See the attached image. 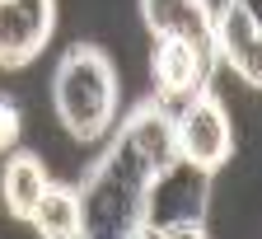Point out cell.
Masks as SVG:
<instances>
[{
	"instance_id": "obj_11",
	"label": "cell",
	"mask_w": 262,
	"mask_h": 239,
	"mask_svg": "<svg viewBox=\"0 0 262 239\" xmlns=\"http://www.w3.org/2000/svg\"><path fill=\"white\" fill-rule=\"evenodd\" d=\"M28 225L42 239H84V216H80V192L71 183H47Z\"/></svg>"
},
{
	"instance_id": "obj_13",
	"label": "cell",
	"mask_w": 262,
	"mask_h": 239,
	"mask_svg": "<svg viewBox=\"0 0 262 239\" xmlns=\"http://www.w3.org/2000/svg\"><path fill=\"white\" fill-rule=\"evenodd\" d=\"M244 5H253V10H257V0H244Z\"/></svg>"
},
{
	"instance_id": "obj_8",
	"label": "cell",
	"mask_w": 262,
	"mask_h": 239,
	"mask_svg": "<svg viewBox=\"0 0 262 239\" xmlns=\"http://www.w3.org/2000/svg\"><path fill=\"white\" fill-rule=\"evenodd\" d=\"M113 127L131 141V150L150 164V174H159V169H169L178 160V146H173V108L159 104V98H141V104L131 108L122 122H113Z\"/></svg>"
},
{
	"instance_id": "obj_6",
	"label": "cell",
	"mask_w": 262,
	"mask_h": 239,
	"mask_svg": "<svg viewBox=\"0 0 262 239\" xmlns=\"http://www.w3.org/2000/svg\"><path fill=\"white\" fill-rule=\"evenodd\" d=\"M211 43H215V56L248 89L262 85V24H257V10L253 5H244V0H225L220 10H211Z\"/></svg>"
},
{
	"instance_id": "obj_2",
	"label": "cell",
	"mask_w": 262,
	"mask_h": 239,
	"mask_svg": "<svg viewBox=\"0 0 262 239\" xmlns=\"http://www.w3.org/2000/svg\"><path fill=\"white\" fill-rule=\"evenodd\" d=\"M150 164L131 150V141L122 131L108 136L103 155H98L75 192H80V216H84V234L98 239H136L141 225V202H145V183H150Z\"/></svg>"
},
{
	"instance_id": "obj_3",
	"label": "cell",
	"mask_w": 262,
	"mask_h": 239,
	"mask_svg": "<svg viewBox=\"0 0 262 239\" xmlns=\"http://www.w3.org/2000/svg\"><path fill=\"white\" fill-rule=\"evenodd\" d=\"M206 207H211V174L187 160H173L145 183L136 239H206L211 230Z\"/></svg>"
},
{
	"instance_id": "obj_10",
	"label": "cell",
	"mask_w": 262,
	"mask_h": 239,
	"mask_svg": "<svg viewBox=\"0 0 262 239\" xmlns=\"http://www.w3.org/2000/svg\"><path fill=\"white\" fill-rule=\"evenodd\" d=\"M47 183H52V174H47L42 155H33L24 146L5 150V164H0V202H5V211L14 221L33 216V207H38V197H42Z\"/></svg>"
},
{
	"instance_id": "obj_1",
	"label": "cell",
	"mask_w": 262,
	"mask_h": 239,
	"mask_svg": "<svg viewBox=\"0 0 262 239\" xmlns=\"http://www.w3.org/2000/svg\"><path fill=\"white\" fill-rule=\"evenodd\" d=\"M52 108L71 141H103L122 108V75L113 56L94 43H71L52 75Z\"/></svg>"
},
{
	"instance_id": "obj_12",
	"label": "cell",
	"mask_w": 262,
	"mask_h": 239,
	"mask_svg": "<svg viewBox=\"0 0 262 239\" xmlns=\"http://www.w3.org/2000/svg\"><path fill=\"white\" fill-rule=\"evenodd\" d=\"M19 131H24V108L14 104V94H0V155L19 146Z\"/></svg>"
},
{
	"instance_id": "obj_4",
	"label": "cell",
	"mask_w": 262,
	"mask_h": 239,
	"mask_svg": "<svg viewBox=\"0 0 262 239\" xmlns=\"http://www.w3.org/2000/svg\"><path fill=\"white\" fill-rule=\"evenodd\" d=\"M173 146L178 160L206 169V174H220L234 160V127H229V113L211 85L173 108Z\"/></svg>"
},
{
	"instance_id": "obj_7",
	"label": "cell",
	"mask_w": 262,
	"mask_h": 239,
	"mask_svg": "<svg viewBox=\"0 0 262 239\" xmlns=\"http://www.w3.org/2000/svg\"><path fill=\"white\" fill-rule=\"evenodd\" d=\"M56 33V0H0V66L38 61Z\"/></svg>"
},
{
	"instance_id": "obj_5",
	"label": "cell",
	"mask_w": 262,
	"mask_h": 239,
	"mask_svg": "<svg viewBox=\"0 0 262 239\" xmlns=\"http://www.w3.org/2000/svg\"><path fill=\"white\" fill-rule=\"evenodd\" d=\"M215 47L211 43H192V38H155L150 47V80H155V98L178 108L183 98H192L196 89H206L215 80Z\"/></svg>"
},
{
	"instance_id": "obj_9",
	"label": "cell",
	"mask_w": 262,
	"mask_h": 239,
	"mask_svg": "<svg viewBox=\"0 0 262 239\" xmlns=\"http://www.w3.org/2000/svg\"><path fill=\"white\" fill-rule=\"evenodd\" d=\"M150 38H192L211 43V0H136ZM215 47V43H211Z\"/></svg>"
}]
</instances>
